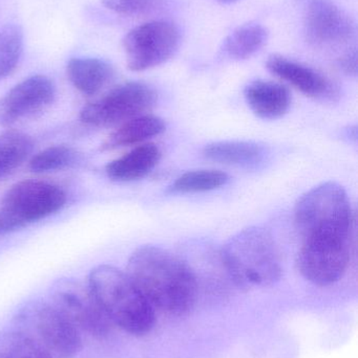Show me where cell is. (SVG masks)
<instances>
[{"instance_id": "1", "label": "cell", "mask_w": 358, "mask_h": 358, "mask_svg": "<svg viewBox=\"0 0 358 358\" xmlns=\"http://www.w3.org/2000/svg\"><path fill=\"white\" fill-rule=\"evenodd\" d=\"M294 223L301 237L298 271L317 286L336 283L351 259L353 212L346 189L328 181L302 196L294 208Z\"/></svg>"}, {"instance_id": "2", "label": "cell", "mask_w": 358, "mask_h": 358, "mask_svg": "<svg viewBox=\"0 0 358 358\" xmlns=\"http://www.w3.org/2000/svg\"><path fill=\"white\" fill-rule=\"evenodd\" d=\"M125 273L155 310L183 315L197 300L198 281L193 268L163 248H139L130 256Z\"/></svg>"}, {"instance_id": "3", "label": "cell", "mask_w": 358, "mask_h": 358, "mask_svg": "<svg viewBox=\"0 0 358 358\" xmlns=\"http://www.w3.org/2000/svg\"><path fill=\"white\" fill-rule=\"evenodd\" d=\"M88 284L113 325L136 336L153 329L155 308L126 273L111 265H99L90 271Z\"/></svg>"}, {"instance_id": "4", "label": "cell", "mask_w": 358, "mask_h": 358, "mask_svg": "<svg viewBox=\"0 0 358 358\" xmlns=\"http://www.w3.org/2000/svg\"><path fill=\"white\" fill-rule=\"evenodd\" d=\"M220 261L241 288L271 285L281 278L279 248L270 233L261 227H249L231 237L221 250Z\"/></svg>"}, {"instance_id": "5", "label": "cell", "mask_w": 358, "mask_h": 358, "mask_svg": "<svg viewBox=\"0 0 358 358\" xmlns=\"http://www.w3.org/2000/svg\"><path fill=\"white\" fill-rule=\"evenodd\" d=\"M65 202L67 194L55 183L35 179L17 182L0 203V237L55 214Z\"/></svg>"}, {"instance_id": "6", "label": "cell", "mask_w": 358, "mask_h": 358, "mask_svg": "<svg viewBox=\"0 0 358 358\" xmlns=\"http://www.w3.org/2000/svg\"><path fill=\"white\" fill-rule=\"evenodd\" d=\"M15 324L17 331L35 341L53 357L71 358L81 351L79 330L50 303H29L17 313Z\"/></svg>"}, {"instance_id": "7", "label": "cell", "mask_w": 358, "mask_h": 358, "mask_svg": "<svg viewBox=\"0 0 358 358\" xmlns=\"http://www.w3.org/2000/svg\"><path fill=\"white\" fill-rule=\"evenodd\" d=\"M157 92L143 82H128L86 105L80 111L82 123L90 127L121 125L146 115L157 103Z\"/></svg>"}, {"instance_id": "8", "label": "cell", "mask_w": 358, "mask_h": 358, "mask_svg": "<svg viewBox=\"0 0 358 358\" xmlns=\"http://www.w3.org/2000/svg\"><path fill=\"white\" fill-rule=\"evenodd\" d=\"M180 42V29L170 21L153 20L138 25L123 39L128 67L143 71L163 64L174 56Z\"/></svg>"}, {"instance_id": "9", "label": "cell", "mask_w": 358, "mask_h": 358, "mask_svg": "<svg viewBox=\"0 0 358 358\" xmlns=\"http://www.w3.org/2000/svg\"><path fill=\"white\" fill-rule=\"evenodd\" d=\"M50 304L80 332L103 338L111 334L113 324L103 313L88 284L63 279L53 285Z\"/></svg>"}, {"instance_id": "10", "label": "cell", "mask_w": 358, "mask_h": 358, "mask_svg": "<svg viewBox=\"0 0 358 358\" xmlns=\"http://www.w3.org/2000/svg\"><path fill=\"white\" fill-rule=\"evenodd\" d=\"M307 41L317 48L345 45L357 35V25L346 10L330 0H311L304 17Z\"/></svg>"}, {"instance_id": "11", "label": "cell", "mask_w": 358, "mask_h": 358, "mask_svg": "<svg viewBox=\"0 0 358 358\" xmlns=\"http://www.w3.org/2000/svg\"><path fill=\"white\" fill-rule=\"evenodd\" d=\"M56 96V86L46 76L36 75L15 85L0 99V125L11 127L48 108Z\"/></svg>"}, {"instance_id": "12", "label": "cell", "mask_w": 358, "mask_h": 358, "mask_svg": "<svg viewBox=\"0 0 358 358\" xmlns=\"http://www.w3.org/2000/svg\"><path fill=\"white\" fill-rule=\"evenodd\" d=\"M266 67L275 77L310 98L333 99L338 94V87L327 76L298 61L273 55L267 60Z\"/></svg>"}, {"instance_id": "13", "label": "cell", "mask_w": 358, "mask_h": 358, "mask_svg": "<svg viewBox=\"0 0 358 358\" xmlns=\"http://www.w3.org/2000/svg\"><path fill=\"white\" fill-rule=\"evenodd\" d=\"M246 102L254 115L261 119H280L289 110L291 96L286 86L275 82H252L245 88Z\"/></svg>"}, {"instance_id": "14", "label": "cell", "mask_w": 358, "mask_h": 358, "mask_svg": "<svg viewBox=\"0 0 358 358\" xmlns=\"http://www.w3.org/2000/svg\"><path fill=\"white\" fill-rule=\"evenodd\" d=\"M161 159V151L155 144H143L132 149L119 159L111 162L105 172L111 180H137L145 178Z\"/></svg>"}, {"instance_id": "15", "label": "cell", "mask_w": 358, "mask_h": 358, "mask_svg": "<svg viewBox=\"0 0 358 358\" xmlns=\"http://www.w3.org/2000/svg\"><path fill=\"white\" fill-rule=\"evenodd\" d=\"M67 75L76 90L84 96H95L113 78L111 64L98 58H73L67 62Z\"/></svg>"}, {"instance_id": "16", "label": "cell", "mask_w": 358, "mask_h": 358, "mask_svg": "<svg viewBox=\"0 0 358 358\" xmlns=\"http://www.w3.org/2000/svg\"><path fill=\"white\" fill-rule=\"evenodd\" d=\"M165 131V124L160 117L144 115L121 124L101 146L102 151L116 150L141 144Z\"/></svg>"}, {"instance_id": "17", "label": "cell", "mask_w": 358, "mask_h": 358, "mask_svg": "<svg viewBox=\"0 0 358 358\" xmlns=\"http://www.w3.org/2000/svg\"><path fill=\"white\" fill-rule=\"evenodd\" d=\"M203 155L209 161L224 165L252 167L263 161L265 150L256 143L225 141L207 145Z\"/></svg>"}, {"instance_id": "18", "label": "cell", "mask_w": 358, "mask_h": 358, "mask_svg": "<svg viewBox=\"0 0 358 358\" xmlns=\"http://www.w3.org/2000/svg\"><path fill=\"white\" fill-rule=\"evenodd\" d=\"M268 40V31L261 23L249 22L237 27L223 42L221 54L230 60L241 61L259 52Z\"/></svg>"}, {"instance_id": "19", "label": "cell", "mask_w": 358, "mask_h": 358, "mask_svg": "<svg viewBox=\"0 0 358 358\" xmlns=\"http://www.w3.org/2000/svg\"><path fill=\"white\" fill-rule=\"evenodd\" d=\"M33 147L32 138L22 132L10 130L0 134V178L22 165Z\"/></svg>"}, {"instance_id": "20", "label": "cell", "mask_w": 358, "mask_h": 358, "mask_svg": "<svg viewBox=\"0 0 358 358\" xmlns=\"http://www.w3.org/2000/svg\"><path fill=\"white\" fill-rule=\"evenodd\" d=\"M23 31L20 25L8 23L0 27V81L14 73L23 52Z\"/></svg>"}, {"instance_id": "21", "label": "cell", "mask_w": 358, "mask_h": 358, "mask_svg": "<svg viewBox=\"0 0 358 358\" xmlns=\"http://www.w3.org/2000/svg\"><path fill=\"white\" fill-rule=\"evenodd\" d=\"M228 179V176L220 170L186 172L172 183L170 191L182 194L212 191L226 185Z\"/></svg>"}, {"instance_id": "22", "label": "cell", "mask_w": 358, "mask_h": 358, "mask_svg": "<svg viewBox=\"0 0 358 358\" xmlns=\"http://www.w3.org/2000/svg\"><path fill=\"white\" fill-rule=\"evenodd\" d=\"M0 358H53L35 341L19 331L0 334Z\"/></svg>"}, {"instance_id": "23", "label": "cell", "mask_w": 358, "mask_h": 358, "mask_svg": "<svg viewBox=\"0 0 358 358\" xmlns=\"http://www.w3.org/2000/svg\"><path fill=\"white\" fill-rule=\"evenodd\" d=\"M78 153L65 145L50 146L34 155L29 168L35 173L58 171L74 165L77 162Z\"/></svg>"}, {"instance_id": "24", "label": "cell", "mask_w": 358, "mask_h": 358, "mask_svg": "<svg viewBox=\"0 0 358 358\" xmlns=\"http://www.w3.org/2000/svg\"><path fill=\"white\" fill-rule=\"evenodd\" d=\"M166 0H101L103 6L124 16H143L161 8Z\"/></svg>"}, {"instance_id": "25", "label": "cell", "mask_w": 358, "mask_h": 358, "mask_svg": "<svg viewBox=\"0 0 358 358\" xmlns=\"http://www.w3.org/2000/svg\"><path fill=\"white\" fill-rule=\"evenodd\" d=\"M338 66L349 76H357V48H351L338 59Z\"/></svg>"}, {"instance_id": "26", "label": "cell", "mask_w": 358, "mask_h": 358, "mask_svg": "<svg viewBox=\"0 0 358 358\" xmlns=\"http://www.w3.org/2000/svg\"><path fill=\"white\" fill-rule=\"evenodd\" d=\"M216 1L220 2V3L223 4H231L235 3V2L239 1V0H216Z\"/></svg>"}]
</instances>
